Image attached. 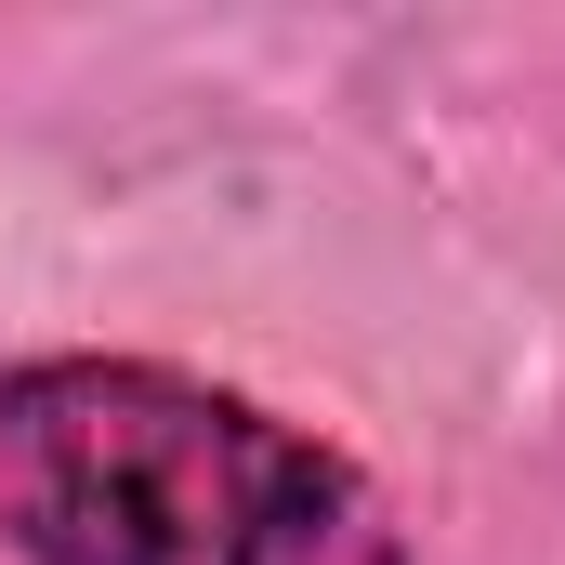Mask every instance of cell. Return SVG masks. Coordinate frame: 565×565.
Here are the masks:
<instances>
[{"label": "cell", "mask_w": 565, "mask_h": 565, "mask_svg": "<svg viewBox=\"0 0 565 565\" xmlns=\"http://www.w3.org/2000/svg\"><path fill=\"white\" fill-rule=\"evenodd\" d=\"M0 540L26 565H408L395 500L329 434L79 342L0 369Z\"/></svg>", "instance_id": "cell-1"}]
</instances>
